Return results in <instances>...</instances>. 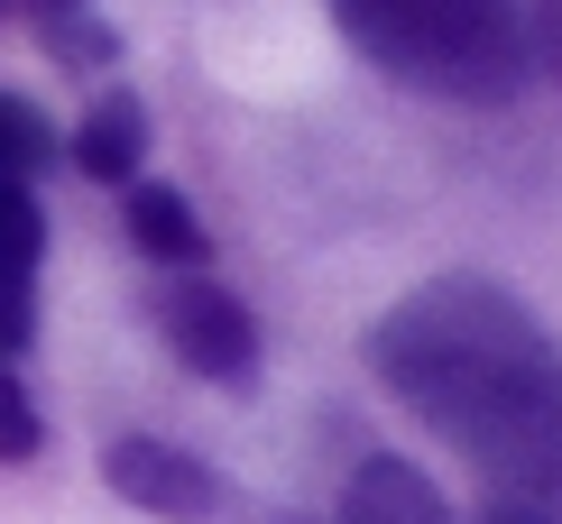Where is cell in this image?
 Instances as JSON below:
<instances>
[{"label": "cell", "instance_id": "9", "mask_svg": "<svg viewBox=\"0 0 562 524\" xmlns=\"http://www.w3.org/2000/svg\"><path fill=\"white\" fill-rule=\"evenodd\" d=\"M46 157H56V138H46V121H37L29 102H19L10 83H0V184H29Z\"/></svg>", "mask_w": 562, "mask_h": 524}, {"label": "cell", "instance_id": "1", "mask_svg": "<svg viewBox=\"0 0 562 524\" xmlns=\"http://www.w3.org/2000/svg\"><path fill=\"white\" fill-rule=\"evenodd\" d=\"M369 377L480 479V497L562 515V350L498 276H425L369 322Z\"/></svg>", "mask_w": 562, "mask_h": 524}, {"label": "cell", "instance_id": "7", "mask_svg": "<svg viewBox=\"0 0 562 524\" xmlns=\"http://www.w3.org/2000/svg\"><path fill=\"white\" fill-rule=\"evenodd\" d=\"M65 157H75L92 184H111V194H121L138 166H148V111H138L130 92H102V102L83 111V129L65 138Z\"/></svg>", "mask_w": 562, "mask_h": 524}, {"label": "cell", "instance_id": "8", "mask_svg": "<svg viewBox=\"0 0 562 524\" xmlns=\"http://www.w3.org/2000/svg\"><path fill=\"white\" fill-rule=\"evenodd\" d=\"M121 212H130V240L157 258V267H203L213 258V240H203V221H194V203L176 194V184H148V175H130L121 184Z\"/></svg>", "mask_w": 562, "mask_h": 524}, {"label": "cell", "instance_id": "6", "mask_svg": "<svg viewBox=\"0 0 562 524\" xmlns=\"http://www.w3.org/2000/svg\"><path fill=\"white\" fill-rule=\"evenodd\" d=\"M333 524H461V515L442 506V488H434L415 460H396V451H369V460L350 469V488H341V515H333Z\"/></svg>", "mask_w": 562, "mask_h": 524}, {"label": "cell", "instance_id": "12", "mask_svg": "<svg viewBox=\"0 0 562 524\" xmlns=\"http://www.w3.org/2000/svg\"><path fill=\"white\" fill-rule=\"evenodd\" d=\"M526 65L562 92V0H526Z\"/></svg>", "mask_w": 562, "mask_h": 524}, {"label": "cell", "instance_id": "4", "mask_svg": "<svg viewBox=\"0 0 562 524\" xmlns=\"http://www.w3.org/2000/svg\"><path fill=\"white\" fill-rule=\"evenodd\" d=\"M102 479H111L121 506L157 515V524H222L231 515L222 469L194 460V451H176V442H157V433H121V442L102 451Z\"/></svg>", "mask_w": 562, "mask_h": 524}, {"label": "cell", "instance_id": "10", "mask_svg": "<svg viewBox=\"0 0 562 524\" xmlns=\"http://www.w3.org/2000/svg\"><path fill=\"white\" fill-rule=\"evenodd\" d=\"M37 37L56 46V65H75V75H92V65L121 56V37H102V19H92V10H37Z\"/></svg>", "mask_w": 562, "mask_h": 524}, {"label": "cell", "instance_id": "5", "mask_svg": "<svg viewBox=\"0 0 562 524\" xmlns=\"http://www.w3.org/2000/svg\"><path fill=\"white\" fill-rule=\"evenodd\" d=\"M37 267H46V212L29 184H0V360L10 368L37 331Z\"/></svg>", "mask_w": 562, "mask_h": 524}, {"label": "cell", "instance_id": "11", "mask_svg": "<svg viewBox=\"0 0 562 524\" xmlns=\"http://www.w3.org/2000/svg\"><path fill=\"white\" fill-rule=\"evenodd\" d=\"M37 442H46V423H37V405H29V387H19V368L0 360V460H29Z\"/></svg>", "mask_w": 562, "mask_h": 524}, {"label": "cell", "instance_id": "14", "mask_svg": "<svg viewBox=\"0 0 562 524\" xmlns=\"http://www.w3.org/2000/svg\"><path fill=\"white\" fill-rule=\"evenodd\" d=\"M37 10H92V0H37Z\"/></svg>", "mask_w": 562, "mask_h": 524}, {"label": "cell", "instance_id": "2", "mask_svg": "<svg viewBox=\"0 0 562 524\" xmlns=\"http://www.w3.org/2000/svg\"><path fill=\"white\" fill-rule=\"evenodd\" d=\"M341 46L369 75L434 102L498 111L526 92V10L517 0H323Z\"/></svg>", "mask_w": 562, "mask_h": 524}, {"label": "cell", "instance_id": "13", "mask_svg": "<svg viewBox=\"0 0 562 524\" xmlns=\"http://www.w3.org/2000/svg\"><path fill=\"white\" fill-rule=\"evenodd\" d=\"M480 524H562L544 506H507V497H480Z\"/></svg>", "mask_w": 562, "mask_h": 524}, {"label": "cell", "instance_id": "3", "mask_svg": "<svg viewBox=\"0 0 562 524\" xmlns=\"http://www.w3.org/2000/svg\"><path fill=\"white\" fill-rule=\"evenodd\" d=\"M157 331H167V350L194 377H213V387H249V377H259V322H249V304L231 295L222 276H203V267H176L157 285Z\"/></svg>", "mask_w": 562, "mask_h": 524}]
</instances>
